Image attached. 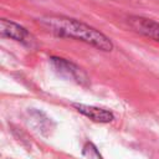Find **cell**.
I'll return each mask as SVG.
<instances>
[{
    "label": "cell",
    "mask_w": 159,
    "mask_h": 159,
    "mask_svg": "<svg viewBox=\"0 0 159 159\" xmlns=\"http://www.w3.org/2000/svg\"><path fill=\"white\" fill-rule=\"evenodd\" d=\"M40 24L50 32L63 37H71L89 43L102 51H112L113 43L104 34L78 20L63 16H47L40 19Z\"/></svg>",
    "instance_id": "obj_1"
},
{
    "label": "cell",
    "mask_w": 159,
    "mask_h": 159,
    "mask_svg": "<svg viewBox=\"0 0 159 159\" xmlns=\"http://www.w3.org/2000/svg\"><path fill=\"white\" fill-rule=\"evenodd\" d=\"M129 24L137 32L159 42V22L149 19L134 16L129 19Z\"/></svg>",
    "instance_id": "obj_2"
},
{
    "label": "cell",
    "mask_w": 159,
    "mask_h": 159,
    "mask_svg": "<svg viewBox=\"0 0 159 159\" xmlns=\"http://www.w3.org/2000/svg\"><path fill=\"white\" fill-rule=\"evenodd\" d=\"M73 107L82 113L83 116H86L87 118L98 122V123H108L113 120V114L103 108H98V107H93V106H86V104H77L75 103Z\"/></svg>",
    "instance_id": "obj_3"
},
{
    "label": "cell",
    "mask_w": 159,
    "mask_h": 159,
    "mask_svg": "<svg viewBox=\"0 0 159 159\" xmlns=\"http://www.w3.org/2000/svg\"><path fill=\"white\" fill-rule=\"evenodd\" d=\"M0 31L4 36L10 37V39L16 40V41L25 42L26 40L30 39V34L22 26L17 25L10 20H6V19H2L0 21Z\"/></svg>",
    "instance_id": "obj_4"
},
{
    "label": "cell",
    "mask_w": 159,
    "mask_h": 159,
    "mask_svg": "<svg viewBox=\"0 0 159 159\" xmlns=\"http://www.w3.org/2000/svg\"><path fill=\"white\" fill-rule=\"evenodd\" d=\"M52 62L53 65L56 66V68L61 72H66L71 78H75V80H78L81 81V70L77 68L76 66H73L72 63L62 60V58H52Z\"/></svg>",
    "instance_id": "obj_5"
},
{
    "label": "cell",
    "mask_w": 159,
    "mask_h": 159,
    "mask_svg": "<svg viewBox=\"0 0 159 159\" xmlns=\"http://www.w3.org/2000/svg\"><path fill=\"white\" fill-rule=\"evenodd\" d=\"M82 159H103L98 149L92 143H86L82 150Z\"/></svg>",
    "instance_id": "obj_6"
}]
</instances>
